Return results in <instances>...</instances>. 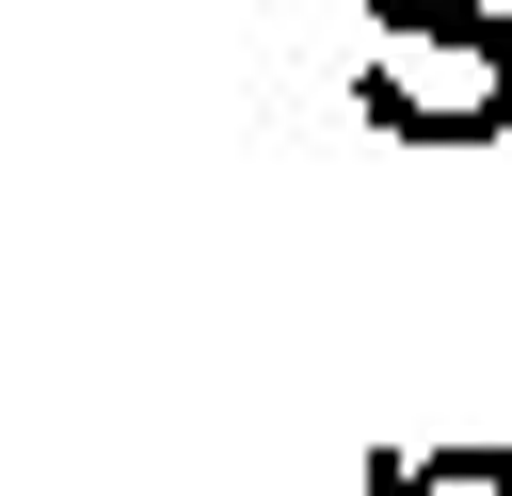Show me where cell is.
I'll return each instance as SVG.
<instances>
[{
    "mask_svg": "<svg viewBox=\"0 0 512 496\" xmlns=\"http://www.w3.org/2000/svg\"><path fill=\"white\" fill-rule=\"evenodd\" d=\"M352 96L400 144H496L512 128V16H400L384 0L352 32Z\"/></svg>",
    "mask_w": 512,
    "mask_h": 496,
    "instance_id": "obj_1",
    "label": "cell"
},
{
    "mask_svg": "<svg viewBox=\"0 0 512 496\" xmlns=\"http://www.w3.org/2000/svg\"><path fill=\"white\" fill-rule=\"evenodd\" d=\"M368 496H512V448H400Z\"/></svg>",
    "mask_w": 512,
    "mask_h": 496,
    "instance_id": "obj_2",
    "label": "cell"
},
{
    "mask_svg": "<svg viewBox=\"0 0 512 496\" xmlns=\"http://www.w3.org/2000/svg\"><path fill=\"white\" fill-rule=\"evenodd\" d=\"M352 16H384V0H352ZM400 16H512V0H400Z\"/></svg>",
    "mask_w": 512,
    "mask_h": 496,
    "instance_id": "obj_3",
    "label": "cell"
}]
</instances>
